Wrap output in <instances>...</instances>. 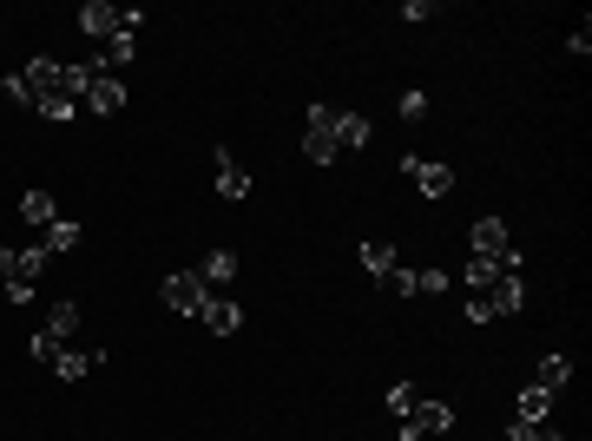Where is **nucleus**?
Returning <instances> with one entry per match:
<instances>
[{"label": "nucleus", "instance_id": "26", "mask_svg": "<svg viewBox=\"0 0 592 441\" xmlns=\"http://www.w3.org/2000/svg\"><path fill=\"white\" fill-rule=\"evenodd\" d=\"M428 112V93H402V119H421Z\"/></svg>", "mask_w": 592, "mask_h": 441}, {"label": "nucleus", "instance_id": "4", "mask_svg": "<svg viewBox=\"0 0 592 441\" xmlns=\"http://www.w3.org/2000/svg\"><path fill=\"white\" fill-rule=\"evenodd\" d=\"M454 428V402H415L402 415V441H421V435H448Z\"/></svg>", "mask_w": 592, "mask_h": 441}, {"label": "nucleus", "instance_id": "2", "mask_svg": "<svg viewBox=\"0 0 592 441\" xmlns=\"http://www.w3.org/2000/svg\"><path fill=\"white\" fill-rule=\"evenodd\" d=\"M520 310H527V284H520V277L468 297V323H500V316H520Z\"/></svg>", "mask_w": 592, "mask_h": 441}, {"label": "nucleus", "instance_id": "8", "mask_svg": "<svg viewBox=\"0 0 592 441\" xmlns=\"http://www.w3.org/2000/svg\"><path fill=\"white\" fill-rule=\"evenodd\" d=\"M79 106H93L99 119L125 112V86H119V73H93V86H86V99H79Z\"/></svg>", "mask_w": 592, "mask_h": 441}, {"label": "nucleus", "instance_id": "3", "mask_svg": "<svg viewBox=\"0 0 592 441\" xmlns=\"http://www.w3.org/2000/svg\"><path fill=\"white\" fill-rule=\"evenodd\" d=\"M158 297H165V310H172V316H204L211 290L198 284V270H172V277L158 284Z\"/></svg>", "mask_w": 592, "mask_h": 441}, {"label": "nucleus", "instance_id": "13", "mask_svg": "<svg viewBox=\"0 0 592 441\" xmlns=\"http://www.w3.org/2000/svg\"><path fill=\"white\" fill-rule=\"evenodd\" d=\"M566 382H573V356H560V349H553V356H540V369H533V389L560 395Z\"/></svg>", "mask_w": 592, "mask_h": 441}, {"label": "nucleus", "instance_id": "18", "mask_svg": "<svg viewBox=\"0 0 592 441\" xmlns=\"http://www.w3.org/2000/svg\"><path fill=\"white\" fill-rule=\"evenodd\" d=\"M20 218H27V224H40V231H47V224L60 218V211H53V191H40V185H33V191H20Z\"/></svg>", "mask_w": 592, "mask_h": 441}, {"label": "nucleus", "instance_id": "17", "mask_svg": "<svg viewBox=\"0 0 592 441\" xmlns=\"http://www.w3.org/2000/svg\"><path fill=\"white\" fill-rule=\"evenodd\" d=\"M507 244H514V237H507V224H500V218H481V224L468 231V251H487V257H494V251H507Z\"/></svg>", "mask_w": 592, "mask_h": 441}, {"label": "nucleus", "instance_id": "22", "mask_svg": "<svg viewBox=\"0 0 592 441\" xmlns=\"http://www.w3.org/2000/svg\"><path fill=\"white\" fill-rule=\"evenodd\" d=\"M73 244H79V224L73 218H53L47 231H40V251H47V257L53 251H73Z\"/></svg>", "mask_w": 592, "mask_h": 441}, {"label": "nucleus", "instance_id": "12", "mask_svg": "<svg viewBox=\"0 0 592 441\" xmlns=\"http://www.w3.org/2000/svg\"><path fill=\"white\" fill-rule=\"evenodd\" d=\"M362 270H369V277H375V284H382V277H389V270L395 264H402V251H395V244H389V237H369V244H362Z\"/></svg>", "mask_w": 592, "mask_h": 441}, {"label": "nucleus", "instance_id": "10", "mask_svg": "<svg viewBox=\"0 0 592 441\" xmlns=\"http://www.w3.org/2000/svg\"><path fill=\"white\" fill-rule=\"evenodd\" d=\"M99 363H106V349H79V343H66L60 356H53V376H60V382H79V376H93Z\"/></svg>", "mask_w": 592, "mask_h": 441}, {"label": "nucleus", "instance_id": "25", "mask_svg": "<svg viewBox=\"0 0 592 441\" xmlns=\"http://www.w3.org/2000/svg\"><path fill=\"white\" fill-rule=\"evenodd\" d=\"M415 402H421V395H415V382H395V389H389V409H395V415H408Z\"/></svg>", "mask_w": 592, "mask_h": 441}, {"label": "nucleus", "instance_id": "19", "mask_svg": "<svg viewBox=\"0 0 592 441\" xmlns=\"http://www.w3.org/2000/svg\"><path fill=\"white\" fill-rule=\"evenodd\" d=\"M336 145H343V152H362V145H369V119H362V112H336Z\"/></svg>", "mask_w": 592, "mask_h": 441}, {"label": "nucleus", "instance_id": "7", "mask_svg": "<svg viewBox=\"0 0 592 441\" xmlns=\"http://www.w3.org/2000/svg\"><path fill=\"white\" fill-rule=\"evenodd\" d=\"M132 60H139V33H125V27L93 47V66H99V73H119V66H132Z\"/></svg>", "mask_w": 592, "mask_h": 441}, {"label": "nucleus", "instance_id": "23", "mask_svg": "<svg viewBox=\"0 0 592 441\" xmlns=\"http://www.w3.org/2000/svg\"><path fill=\"white\" fill-rule=\"evenodd\" d=\"M507 441H566V435H560L553 422H520V415H514V428H507Z\"/></svg>", "mask_w": 592, "mask_h": 441}, {"label": "nucleus", "instance_id": "21", "mask_svg": "<svg viewBox=\"0 0 592 441\" xmlns=\"http://www.w3.org/2000/svg\"><path fill=\"white\" fill-rule=\"evenodd\" d=\"M520 422H553V395H546V389H533V382H527V389H520Z\"/></svg>", "mask_w": 592, "mask_h": 441}, {"label": "nucleus", "instance_id": "24", "mask_svg": "<svg viewBox=\"0 0 592 441\" xmlns=\"http://www.w3.org/2000/svg\"><path fill=\"white\" fill-rule=\"evenodd\" d=\"M382 290H395V297H421V284H415V270H408V264H395L389 277H382Z\"/></svg>", "mask_w": 592, "mask_h": 441}, {"label": "nucleus", "instance_id": "5", "mask_svg": "<svg viewBox=\"0 0 592 441\" xmlns=\"http://www.w3.org/2000/svg\"><path fill=\"white\" fill-rule=\"evenodd\" d=\"M303 152H310L316 165H329V158L343 152V145H336V106H310V132H303Z\"/></svg>", "mask_w": 592, "mask_h": 441}, {"label": "nucleus", "instance_id": "20", "mask_svg": "<svg viewBox=\"0 0 592 441\" xmlns=\"http://www.w3.org/2000/svg\"><path fill=\"white\" fill-rule=\"evenodd\" d=\"M231 277H237V251H211L198 264V284H231Z\"/></svg>", "mask_w": 592, "mask_h": 441}, {"label": "nucleus", "instance_id": "16", "mask_svg": "<svg viewBox=\"0 0 592 441\" xmlns=\"http://www.w3.org/2000/svg\"><path fill=\"white\" fill-rule=\"evenodd\" d=\"M73 330H79V303L73 297H66V303H53V316H47V323H40V336H53V343H73Z\"/></svg>", "mask_w": 592, "mask_h": 441}, {"label": "nucleus", "instance_id": "15", "mask_svg": "<svg viewBox=\"0 0 592 441\" xmlns=\"http://www.w3.org/2000/svg\"><path fill=\"white\" fill-rule=\"evenodd\" d=\"M218 198H231V205H237V198H250V172L237 165L231 152H218Z\"/></svg>", "mask_w": 592, "mask_h": 441}, {"label": "nucleus", "instance_id": "1", "mask_svg": "<svg viewBox=\"0 0 592 441\" xmlns=\"http://www.w3.org/2000/svg\"><path fill=\"white\" fill-rule=\"evenodd\" d=\"M520 270H527V251H520V244H507V251H468V277H461V284L474 290V297H481V290H494V284H507V277H520Z\"/></svg>", "mask_w": 592, "mask_h": 441}, {"label": "nucleus", "instance_id": "27", "mask_svg": "<svg viewBox=\"0 0 592 441\" xmlns=\"http://www.w3.org/2000/svg\"><path fill=\"white\" fill-rule=\"evenodd\" d=\"M7 270H14V251H7V244H0V277H7Z\"/></svg>", "mask_w": 592, "mask_h": 441}, {"label": "nucleus", "instance_id": "14", "mask_svg": "<svg viewBox=\"0 0 592 441\" xmlns=\"http://www.w3.org/2000/svg\"><path fill=\"white\" fill-rule=\"evenodd\" d=\"M198 323H204V330H218V336H237V330H244V310H237L231 297H211Z\"/></svg>", "mask_w": 592, "mask_h": 441}, {"label": "nucleus", "instance_id": "11", "mask_svg": "<svg viewBox=\"0 0 592 441\" xmlns=\"http://www.w3.org/2000/svg\"><path fill=\"white\" fill-rule=\"evenodd\" d=\"M79 33H86V40H112V33H119V7H106V0H86V7H79Z\"/></svg>", "mask_w": 592, "mask_h": 441}, {"label": "nucleus", "instance_id": "9", "mask_svg": "<svg viewBox=\"0 0 592 441\" xmlns=\"http://www.w3.org/2000/svg\"><path fill=\"white\" fill-rule=\"evenodd\" d=\"M408 178L421 185V198H448L454 191V172L441 165V158H408Z\"/></svg>", "mask_w": 592, "mask_h": 441}, {"label": "nucleus", "instance_id": "6", "mask_svg": "<svg viewBox=\"0 0 592 441\" xmlns=\"http://www.w3.org/2000/svg\"><path fill=\"white\" fill-rule=\"evenodd\" d=\"M40 270H47V251H40V244H33V251H14V270H7V303H33Z\"/></svg>", "mask_w": 592, "mask_h": 441}]
</instances>
